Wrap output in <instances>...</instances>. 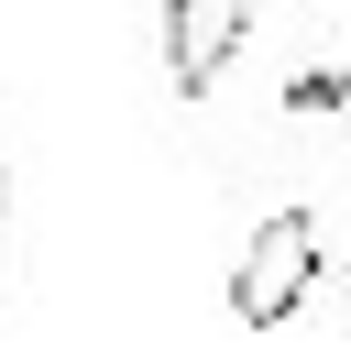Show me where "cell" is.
<instances>
[{
    "label": "cell",
    "mask_w": 351,
    "mask_h": 351,
    "mask_svg": "<svg viewBox=\"0 0 351 351\" xmlns=\"http://www.w3.org/2000/svg\"><path fill=\"white\" fill-rule=\"evenodd\" d=\"M318 263H329L318 219H307V208H274V219L252 230V252L230 263V318H241V329H285V318L307 307Z\"/></svg>",
    "instance_id": "obj_1"
},
{
    "label": "cell",
    "mask_w": 351,
    "mask_h": 351,
    "mask_svg": "<svg viewBox=\"0 0 351 351\" xmlns=\"http://www.w3.org/2000/svg\"><path fill=\"white\" fill-rule=\"evenodd\" d=\"M252 44V11L241 0H176L165 11V66H176V99H208L219 66Z\"/></svg>",
    "instance_id": "obj_2"
},
{
    "label": "cell",
    "mask_w": 351,
    "mask_h": 351,
    "mask_svg": "<svg viewBox=\"0 0 351 351\" xmlns=\"http://www.w3.org/2000/svg\"><path fill=\"white\" fill-rule=\"evenodd\" d=\"M0 230H11V165H0Z\"/></svg>",
    "instance_id": "obj_3"
}]
</instances>
